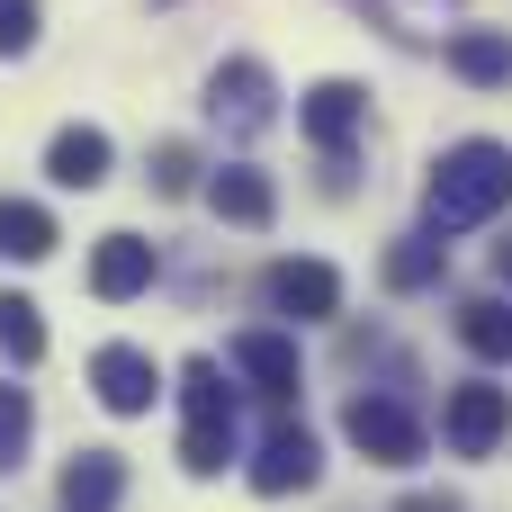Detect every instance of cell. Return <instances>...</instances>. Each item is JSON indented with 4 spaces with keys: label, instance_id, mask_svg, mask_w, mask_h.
Masks as SVG:
<instances>
[{
    "label": "cell",
    "instance_id": "6da1fadb",
    "mask_svg": "<svg viewBox=\"0 0 512 512\" xmlns=\"http://www.w3.org/2000/svg\"><path fill=\"white\" fill-rule=\"evenodd\" d=\"M504 207H512V144L468 135V144H450V153L432 162V189H423L432 234H468V225H486V216H504Z\"/></svg>",
    "mask_w": 512,
    "mask_h": 512
},
{
    "label": "cell",
    "instance_id": "7a4b0ae2",
    "mask_svg": "<svg viewBox=\"0 0 512 512\" xmlns=\"http://www.w3.org/2000/svg\"><path fill=\"white\" fill-rule=\"evenodd\" d=\"M180 405H189L180 468H189V477H216V468L234 459V396H225V369H216V360H189V369H180Z\"/></svg>",
    "mask_w": 512,
    "mask_h": 512
},
{
    "label": "cell",
    "instance_id": "3957f363",
    "mask_svg": "<svg viewBox=\"0 0 512 512\" xmlns=\"http://www.w3.org/2000/svg\"><path fill=\"white\" fill-rule=\"evenodd\" d=\"M342 432H351V450H360V459H378V468L423 459V414H414V405H396V396H351V405H342Z\"/></svg>",
    "mask_w": 512,
    "mask_h": 512
},
{
    "label": "cell",
    "instance_id": "277c9868",
    "mask_svg": "<svg viewBox=\"0 0 512 512\" xmlns=\"http://www.w3.org/2000/svg\"><path fill=\"white\" fill-rule=\"evenodd\" d=\"M504 432H512V396H504V387H450V405H441V441H450L459 459H495Z\"/></svg>",
    "mask_w": 512,
    "mask_h": 512
},
{
    "label": "cell",
    "instance_id": "5b68a950",
    "mask_svg": "<svg viewBox=\"0 0 512 512\" xmlns=\"http://www.w3.org/2000/svg\"><path fill=\"white\" fill-rule=\"evenodd\" d=\"M270 72L252 63V54H234V63H216V81H207V108H216V126H234V135H261L270 126Z\"/></svg>",
    "mask_w": 512,
    "mask_h": 512
},
{
    "label": "cell",
    "instance_id": "8992f818",
    "mask_svg": "<svg viewBox=\"0 0 512 512\" xmlns=\"http://www.w3.org/2000/svg\"><path fill=\"white\" fill-rule=\"evenodd\" d=\"M297 117H306V135H315V144L342 162V153H351V135L369 126V90H360V81H315Z\"/></svg>",
    "mask_w": 512,
    "mask_h": 512
},
{
    "label": "cell",
    "instance_id": "52a82bcc",
    "mask_svg": "<svg viewBox=\"0 0 512 512\" xmlns=\"http://www.w3.org/2000/svg\"><path fill=\"white\" fill-rule=\"evenodd\" d=\"M270 306L297 315V324H324V315H342V270L333 261H279L270 270Z\"/></svg>",
    "mask_w": 512,
    "mask_h": 512
},
{
    "label": "cell",
    "instance_id": "ba28073f",
    "mask_svg": "<svg viewBox=\"0 0 512 512\" xmlns=\"http://www.w3.org/2000/svg\"><path fill=\"white\" fill-rule=\"evenodd\" d=\"M90 387H99L108 414H153V396H162V378H153V360H144L135 342H108V351L90 360Z\"/></svg>",
    "mask_w": 512,
    "mask_h": 512
},
{
    "label": "cell",
    "instance_id": "9c48e42d",
    "mask_svg": "<svg viewBox=\"0 0 512 512\" xmlns=\"http://www.w3.org/2000/svg\"><path fill=\"white\" fill-rule=\"evenodd\" d=\"M144 288H153V243H144V234H99V252H90V297L126 306V297H144Z\"/></svg>",
    "mask_w": 512,
    "mask_h": 512
},
{
    "label": "cell",
    "instance_id": "30bf717a",
    "mask_svg": "<svg viewBox=\"0 0 512 512\" xmlns=\"http://www.w3.org/2000/svg\"><path fill=\"white\" fill-rule=\"evenodd\" d=\"M315 468H324V450H315V432L297 423V432H270L261 441V459H252V495H306L315 486Z\"/></svg>",
    "mask_w": 512,
    "mask_h": 512
},
{
    "label": "cell",
    "instance_id": "8fae6325",
    "mask_svg": "<svg viewBox=\"0 0 512 512\" xmlns=\"http://www.w3.org/2000/svg\"><path fill=\"white\" fill-rule=\"evenodd\" d=\"M117 495H126V459L117 450H81L63 468V512H117Z\"/></svg>",
    "mask_w": 512,
    "mask_h": 512
},
{
    "label": "cell",
    "instance_id": "7c38bea8",
    "mask_svg": "<svg viewBox=\"0 0 512 512\" xmlns=\"http://www.w3.org/2000/svg\"><path fill=\"white\" fill-rule=\"evenodd\" d=\"M45 171H54V189H99L108 180V135L99 126H63L45 144Z\"/></svg>",
    "mask_w": 512,
    "mask_h": 512
},
{
    "label": "cell",
    "instance_id": "4fadbf2b",
    "mask_svg": "<svg viewBox=\"0 0 512 512\" xmlns=\"http://www.w3.org/2000/svg\"><path fill=\"white\" fill-rule=\"evenodd\" d=\"M450 72L477 81V90H504L512 81V36L504 27H459V36H450Z\"/></svg>",
    "mask_w": 512,
    "mask_h": 512
},
{
    "label": "cell",
    "instance_id": "5bb4252c",
    "mask_svg": "<svg viewBox=\"0 0 512 512\" xmlns=\"http://www.w3.org/2000/svg\"><path fill=\"white\" fill-rule=\"evenodd\" d=\"M207 207H216L225 225H270V207H279V198H270V180H261L252 162H225V171L207 180Z\"/></svg>",
    "mask_w": 512,
    "mask_h": 512
},
{
    "label": "cell",
    "instance_id": "9a60e30c",
    "mask_svg": "<svg viewBox=\"0 0 512 512\" xmlns=\"http://www.w3.org/2000/svg\"><path fill=\"white\" fill-rule=\"evenodd\" d=\"M234 369H243L261 396H297V342H288V333H243V342H234Z\"/></svg>",
    "mask_w": 512,
    "mask_h": 512
},
{
    "label": "cell",
    "instance_id": "2e32d148",
    "mask_svg": "<svg viewBox=\"0 0 512 512\" xmlns=\"http://www.w3.org/2000/svg\"><path fill=\"white\" fill-rule=\"evenodd\" d=\"M441 270H450V243H441V234H405V243L387 252V288H396V297L441 288Z\"/></svg>",
    "mask_w": 512,
    "mask_h": 512
},
{
    "label": "cell",
    "instance_id": "e0dca14e",
    "mask_svg": "<svg viewBox=\"0 0 512 512\" xmlns=\"http://www.w3.org/2000/svg\"><path fill=\"white\" fill-rule=\"evenodd\" d=\"M0 252L9 261H45L54 252V216L27 207V198H0Z\"/></svg>",
    "mask_w": 512,
    "mask_h": 512
},
{
    "label": "cell",
    "instance_id": "ac0fdd59",
    "mask_svg": "<svg viewBox=\"0 0 512 512\" xmlns=\"http://www.w3.org/2000/svg\"><path fill=\"white\" fill-rule=\"evenodd\" d=\"M459 342H468L477 360H512V306L468 297V306H459Z\"/></svg>",
    "mask_w": 512,
    "mask_h": 512
},
{
    "label": "cell",
    "instance_id": "d6986e66",
    "mask_svg": "<svg viewBox=\"0 0 512 512\" xmlns=\"http://www.w3.org/2000/svg\"><path fill=\"white\" fill-rule=\"evenodd\" d=\"M0 360H18V369L45 360V315L27 297H9V288H0Z\"/></svg>",
    "mask_w": 512,
    "mask_h": 512
},
{
    "label": "cell",
    "instance_id": "ffe728a7",
    "mask_svg": "<svg viewBox=\"0 0 512 512\" xmlns=\"http://www.w3.org/2000/svg\"><path fill=\"white\" fill-rule=\"evenodd\" d=\"M27 432H36V396L27 387H0V477L27 459Z\"/></svg>",
    "mask_w": 512,
    "mask_h": 512
},
{
    "label": "cell",
    "instance_id": "44dd1931",
    "mask_svg": "<svg viewBox=\"0 0 512 512\" xmlns=\"http://www.w3.org/2000/svg\"><path fill=\"white\" fill-rule=\"evenodd\" d=\"M189 180H198V153H189V144H162V153H153V189H162V198H180Z\"/></svg>",
    "mask_w": 512,
    "mask_h": 512
},
{
    "label": "cell",
    "instance_id": "7402d4cb",
    "mask_svg": "<svg viewBox=\"0 0 512 512\" xmlns=\"http://www.w3.org/2000/svg\"><path fill=\"white\" fill-rule=\"evenodd\" d=\"M36 18H45L36 0H0V54H27L36 45Z\"/></svg>",
    "mask_w": 512,
    "mask_h": 512
},
{
    "label": "cell",
    "instance_id": "603a6c76",
    "mask_svg": "<svg viewBox=\"0 0 512 512\" xmlns=\"http://www.w3.org/2000/svg\"><path fill=\"white\" fill-rule=\"evenodd\" d=\"M405 512H459V495H414Z\"/></svg>",
    "mask_w": 512,
    "mask_h": 512
},
{
    "label": "cell",
    "instance_id": "cb8c5ba5",
    "mask_svg": "<svg viewBox=\"0 0 512 512\" xmlns=\"http://www.w3.org/2000/svg\"><path fill=\"white\" fill-rule=\"evenodd\" d=\"M495 270H504V279H512V234H504V243H495Z\"/></svg>",
    "mask_w": 512,
    "mask_h": 512
}]
</instances>
